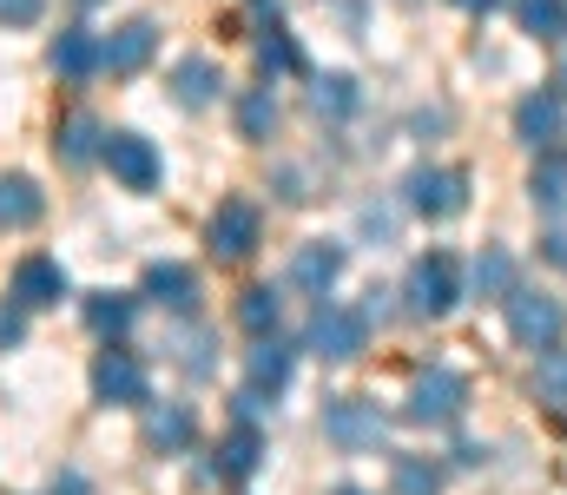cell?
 Listing matches in <instances>:
<instances>
[{
  "instance_id": "1",
  "label": "cell",
  "mask_w": 567,
  "mask_h": 495,
  "mask_svg": "<svg viewBox=\"0 0 567 495\" xmlns=\"http://www.w3.org/2000/svg\"><path fill=\"white\" fill-rule=\"evenodd\" d=\"M462 403H468V383H462V370L435 363V370H423V377L410 383L403 423H423V430H435V423H455V416H462Z\"/></svg>"
},
{
  "instance_id": "2",
  "label": "cell",
  "mask_w": 567,
  "mask_h": 495,
  "mask_svg": "<svg viewBox=\"0 0 567 495\" xmlns=\"http://www.w3.org/2000/svg\"><path fill=\"white\" fill-rule=\"evenodd\" d=\"M403 298H410V318H442V311H455V298H462V271H455V258H449V251L416 258Z\"/></svg>"
},
{
  "instance_id": "3",
  "label": "cell",
  "mask_w": 567,
  "mask_h": 495,
  "mask_svg": "<svg viewBox=\"0 0 567 495\" xmlns=\"http://www.w3.org/2000/svg\"><path fill=\"white\" fill-rule=\"evenodd\" d=\"M363 337H370V318L350 311V305H317V318L303 330V343H310L323 363H350V357L363 350Z\"/></svg>"
},
{
  "instance_id": "4",
  "label": "cell",
  "mask_w": 567,
  "mask_h": 495,
  "mask_svg": "<svg viewBox=\"0 0 567 495\" xmlns=\"http://www.w3.org/2000/svg\"><path fill=\"white\" fill-rule=\"evenodd\" d=\"M561 324H567V311L548 298V291H508V330H515V343L522 350H555L561 343Z\"/></svg>"
},
{
  "instance_id": "5",
  "label": "cell",
  "mask_w": 567,
  "mask_h": 495,
  "mask_svg": "<svg viewBox=\"0 0 567 495\" xmlns=\"http://www.w3.org/2000/svg\"><path fill=\"white\" fill-rule=\"evenodd\" d=\"M383 410L377 403H363V396H337L330 410H323V436L343 450V456H363V450H377L383 443Z\"/></svg>"
},
{
  "instance_id": "6",
  "label": "cell",
  "mask_w": 567,
  "mask_h": 495,
  "mask_svg": "<svg viewBox=\"0 0 567 495\" xmlns=\"http://www.w3.org/2000/svg\"><path fill=\"white\" fill-rule=\"evenodd\" d=\"M212 251L225 258V265H238V258H251L258 251V238H265V218H258V205L251 198H225L218 212H212Z\"/></svg>"
},
{
  "instance_id": "7",
  "label": "cell",
  "mask_w": 567,
  "mask_h": 495,
  "mask_svg": "<svg viewBox=\"0 0 567 495\" xmlns=\"http://www.w3.org/2000/svg\"><path fill=\"white\" fill-rule=\"evenodd\" d=\"M462 205H468V172H455V165H416L410 172V212L455 218Z\"/></svg>"
},
{
  "instance_id": "8",
  "label": "cell",
  "mask_w": 567,
  "mask_h": 495,
  "mask_svg": "<svg viewBox=\"0 0 567 495\" xmlns=\"http://www.w3.org/2000/svg\"><path fill=\"white\" fill-rule=\"evenodd\" d=\"M100 159L113 165V178H120L126 192H152V185H158V172H165L158 153H152V140H140V133H113Z\"/></svg>"
},
{
  "instance_id": "9",
  "label": "cell",
  "mask_w": 567,
  "mask_h": 495,
  "mask_svg": "<svg viewBox=\"0 0 567 495\" xmlns=\"http://www.w3.org/2000/svg\"><path fill=\"white\" fill-rule=\"evenodd\" d=\"M515 133H522L528 153H548V146L567 133V100L561 93H528V100L515 106Z\"/></svg>"
},
{
  "instance_id": "10",
  "label": "cell",
  "mask_w": 567,
  "mask_h": 495,
  "mask_svg": "<svg viewBox=\"0 0 567 495\" xmlns=\"http://www.w3.org/2000/svg\"><path fill=\"white\" fill-rule=\"evenodd\" d=\"M152 53H158V27L152 20H126V27H113V40H100V66L120 73V80H133Z\"/></svg>"
},
{
  "instance_id": "11",
  "label": "cell",
  "mask_w": 567,
  "mask_h": 495,
  "mask_svg": "<svg viewBox=\"0 0 567 495\" xmlns=\"http://www.w3.org/2000/svg\"><path fill=\"white\" fill-rule=\"evenodd\" d=\"M93 390H100V403H145V363L133 350H100Z\"/></svg>"
},
{
  "instance_id": "12",
  "label": "cell",
  "mask_w": 567,
  "mask_h": 495,
  "mask_svg": "<svg viewBox=\"0 0 567 495\" xmlns=\"http://www.w3.org/2000/svg\"><path fill=\"white\" fill-rule=\"evenodd\" d=\"M337 278H343V245H330V238H310V245H297V258H290V285H297V291L323 298Z\"/></svg>"
},
{
  "instance_id": "13",
  "label": "cell",
  "mask_w": 567,
  "mask_h": 495,
  "mask_svg": "<svg viewBox=\"0 0 567 495\" xmlns=\"http://www.w3.org/2000/svg\"><path fill=\"white\" fill-rule=\"evenodd\" d=\"M60 298H66V271H60V258H20V265H13V305H20V311L60 305Z\"/></svg>"
},
{
  "instance_id": "14",
  "label": "cell",
  "mask_w": 567,
  "mask_h": 495,
  "mask_svg": "<svg viewBox=\"0 0 567 495\" xmlns=\"http://www.w3.org/2000/svg\"><path fill=\"white\" fill-rule=\"evenodd\" d=\"M40 212H47L40 185H33L27 172H0V231H27Z\"/></svg>"
},
{
  "instance_id": "15",
  "label": "cell",
  "mask_w": 567,
  "mask_h": 495,
  "mask_svg": "<svg viewBox=\"0 0 567 495\" xmlns=\"http://www.w3.org/2000/svg\"><path fill=\"white\" fill-rule=\"evenodd\" d=\"M258 463H265V436H258V423H238V430L218 443V476L245 483V476H258Z\"/></svg>"
},
{
  "instance_id": "16",
  "label": "cell",
  "mask_w": 567,
  "mask_h": 495,
  "mask_svg": "<svg viewBox=\"0 0 567 495\" xmlns=\"http://www.w3.org/2000/svg\"><path fill=\"white\" fill-rule=\"evenodd\" d=\"M47 60H53V73H60V80H86V73H100V40L73 27V33H60V40H53V53H47Z\"/></svg>"
},
{
  "instance_id": "17",
  "label": "cell",
  "mask_w": 567,
  "mask_h": 495,
  "mask_svg": "<svg viewBox=\"0 0 567 495\" xmlns=\"http://www.w3.org/2000/svg\"><path fill=\"white\" fill-rule=\"evenodd\" d=\"M218 86H225V80H218V66H212L205 53H192V60H178V66H172V93H178L185 106H212V100H218Z\"/></svg>"
},
{
  "instance_id": "18",
  "label": "cell",
  "mask_w": 567,
  "mask_h": 495,
  "mask_svg": "<svg viewBox=\"0 0 567 495\" xmlns=\"http://www.w3.org/2000/svg\"><path fill=\"white\" fill-rule=\"evenodd\" d=\"M145 298H158L172 311H192L198 305V278L185 265H145Z\"/></svg>"
},
{
  "instance_id": "19",
  "label": "cell",
  "mask_w": 567,
  "mask_h": 495,
  "mask_svg": "<svg viewBox=\"0 0 567 495\" xmlns=\"http://www.w3.org/2000/svg\"><path fill=\"white\" fill-rule=\"evenodd\" d=\"M145 443L152 450H185L192 443V410L185 403H152L145 410Z\"/></svg>"
},
{
  "instance_id": "20",
  "label": "cell",
  "mask_w": 567,
  "mask_h": 495,
  "mask_svg": "<svg viewBox=\"0 0 567 495\" xmlns=\"http://www.w3.org/2000/svg\"><path fill=\"white\" fill-rule=\"evenodd\" d=\"M245 370H251V383H258V390H271V396H278L284 383H290V350H284L278 337H258V343H251V357H245Z\"/></svg>"
},
{
  "instance_id": "21",
  "label": "cell",
  "mask_w": 567,
  "mask_h": 495,
  "mask_svg": "<svg viewBox=\"0 0 567 495\" xmlns=\"http://www.w3.org/2000/svg\"><path fill=\"white\" fill-rule=\"evenodd\" d=\"M508 291H515V258H508L502 245H488V251L475 258V298H502V305H508Z\"/></svg>"
},
{
  "instance_id": "22",
  "label": "cell",
  "mask_w": 567,
  "mask_h": 495,
  "mask_svg": "<svg viewBox=\"0 0 567 495\" xmlns=\"http://www.w3.org/2000/svg\"><path fill=\"white\" fill-rule=\"evenodd\" d=\"M310 106H317L323 120H350V113H357V80H350V73H323V80L310 86Z\"/></svg>"
},
{
  "instance_id": "23",
  "label": "cell",
  "mask_w": 567,
  "mask_h": 495,
  "mask_svg": "<svg viewBox=\"0 0 567 495\" xmlns=\"http://www.w3.org/2000/svg\"><path fill=\"white\" fill-rule=\"evenodd\" d=\"M515 20L535 40H567V0H515Z\"/></svg>"
},
{
  "instance_id": "24",
  "label": "cell",
  "mask_w": 567,
  "mask_h": 495,
  "mask_svg": "<svg viewBox=\"0 0 567 495\" xmlns=\"http://www.w3.org/2000/svg\"><path fill=\"white\" fill-rule=\"evenodd\" d=\"M100 140H106V133H100V126H93L86 113H73V120L60 126V140H53V146H60V159H66V165H86L93 153H106Z\"/></svg>"
},
{
  "instance_id": "25",
  "label": "cell",
  "mask_w": 567,
  "mask_h": 495,
  "mask_svg": "<svg viewBox=\"0 0 567 495\" xmlns=\"http://www.w3.org/2000/svg\"><path fill=\"white\" fill-rule=\"evenodd\" d=\"M271 126H278V100H271V86H251L238 100V133L245 140H271Z\"/></svg>"
},
{
  "instance_id": "26",
  "label": "cell",
  "mask_w": 567,
  "mask_h": 495,
  "mask_svg": "<svg viewBox=\"0 0 567 495\" xmlns=\"http://www.w3.org/2000/svg\"><path fill=\"white\" fill-rule=\"evenodd\" d=\"M442 489V470L429 463V456H396V470H390V495H435Z\"/></svg>"
},
{
  "instance_id": "27",
  "label": "cell",
  "mask_w": 567,
  "mask_h": 495,
  "mask_svg": "<svg viewBox=\"0 0 567 495\" xmlns=\"http://www.w3.org/2000/svg\"><path fill=\"white\" fill-rule=\"evenodd\" d=\"M528 198H535L542 212H567V159H542V165H535Z\"/></svg>"
},
{
  "instance_id": "28",
  "label": "cell",
  "mask_w": 567,
  "mask_h": 495,
  "mask_svg": "<svg viewBox=\"0 0 567 495\" xmlns=\"http://www.w3.org/2000/svg\"><path fill=\"white\" fill-rule=\"evenodd\" d=\"M258 66H265V73H297V66H303V60H297V40H290L284 27H265V33H258Z\"/></svg>"
},
{
  "instance_id": "29",
  "label": "cell",
  "mask_w": 567,
  "mask_h": 495,
  "mask_svg": "<svg viewBox=\"0 0 567 495\" xmlns=\"http://www.w3.org/2000/svg\"><path fill=\"white\" fill-rule=\"evenodd\" d=\"M238 324L251 330V337H265V330L278 324V298H271V285H258V291L238 298Z\"/></svg>"
},
{
  "instance_id": "30",
  "label": "cell",
  "mask_w": 567,
  "mask_h": 495,
  "mask_svg": "<svg viewBox=\"0 0 567 495\" xmlns=\"http://www.w3.org/2000/svg\"><path fill=\"white\" fill-rule=\"evenodd\" d=\"M86 324L100 330V337H120V330L133 324V298H113V291L93 298V305H86Z\"/></svg>"
},
{
  "instance_id": "31",
  "label": "cell",
  "mask_w": 567,
  "mask_h": 495,
  "mask_svg": "<svg viewBox=\"0 0 567 495\" xmlns=\"http://www.w3.org/2000/svg\"><path fill=\"white\" fill-rule=\"evenodd\" d=\"M205 350H212L205 330H185V337H178V363H185L192 377H212V357H205Z\"/></svg>"
},
{
  "instance_id": "32",
  "label": "cell",
  "mask_w": 567,
  "mask_h": 495,
  "mask_svg": "<svg viewBox=\"0 0 567 495\" xmlns=\"http://www.w3.org/2000/svg\"><path fill=\"white\" fill-rule=\"evenodd\" d=\"M542 357H548V350H542ZM535 383H542V390H548L555 403H567V357H548V363L535 370Z\"/></svg>"
},
{
  "instance_id": "33",
  "label": "cell",
  "mask_w": 567,
  "mask_h": 495,
  "mask_svg": "<svg viewBox=\"0 0 567 495\" xmlns=\"http://www.w3.org/2000/svg\"><path fill=\"white\" fill-rule=\"evenodd\" d=\"M231 410H238V423H258V416H265L271 403H265V390H258V383H245V390L231 396Z\"/></svg>"
},
{
  "instance_id": "34",
  "label": "cell",
  "mask_w": 567,
  "mask_h": 495,
  "mask_svg": "<svg viewBox=\"0 0 567 495\" xmlns=\"http://www.w3.org/2000/svg\"><path fill=\"white\" fill-rule=\"evenodd\" d=\"M47 0H0V27H33Z\"/></svg>"
},
{
  "instance_id": "35",
  "label": "cell",
  "mask_w": 567,
  "mask_h": 495,
  "mask_svg": "<svg viewBox=\"0 0 567 495\" xmlns=\"http://www.w3.org/2000/svg\"><path fill=\"white\" fill-rule=\"evenodd\" d=\"M27 337V318H20V305H0V350H13Z\"/></svg>"
},
{
  "instance_id": "36",
  "label": "cell",
  "mask_w": 567,
  "mask_h": 495,
  "mask_svg": "<svg viewBox=\"0 0 567 495\" xmlns=\"http://www.w3.org/2000/svg\"><path fill=\"white\" fill-rule=\"evenodd\" d=\"M542 258H548V265H561V271H567V231H548V238H542Z\"/></svg>"
},
{
  "instance_id": "37",
  "label": "cell",
  "mask_w": 567,
  "mask_h": 495,
  "mask_svg": "<svg viewBox=\"0 0 567 495\" xmlns=\"http://www.w3.org/2000/svg\"><path fill=\"white\" fill-rule=\"evenodd\" d=\"M53 495H93V489H86V476H73V470H66V476L53 483Z\"/></svg>"
},
{
  "instance_id": "38",
  "label": "cell",
  "mask_w": 567,
  "mask_h": 495,
  "mask_svg": "<svg viewBox=\"0 0 567 495\" xmlns=\"http://www.w3.org/2000/svg\"><path fill=\"white\" fill-rule=\"evenodd\" d=\"M455 7H468V13H488V7H502V0H455Z\"/></svg>"
},
{
  "instance_id": "39",
  "label": "cell",
  "mask_w": 567,
  "mask_h": 495,
  "mask_svg": "<svg viewBox=\"0 0 567 495\" xmlns=\"http://www.w3.org/2000/svg\"><path fill=\"white\" fill-rule=\"evenodd\" d=\"M337 495H363V489H337Z\"/></svg>"
},
{
  "instance_id": "40",
  "label": "cell",
  "mask_w": 567,
  "mask_h": 495,
  "mask_svg": "<svg viewBox=\"0 0 567 495\" xmlns=\"http://www.w3.org/2000/svg\"><path fill=\"white\" fill-rule=\"evenodd\" d=\"M86 7H93V0H86Z\"/></svg>"
}]
</instances>
